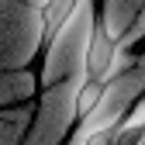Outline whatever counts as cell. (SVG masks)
I'll return each instance as SVG.
<instances>
[{"label":"cell","mask_w":145,"mask_h":145,"mask_svg":"<svg viewBox=\"0 0 145 145\" xmlns=\"http://www.w3.org/2000/svg\"><path fill=\"white\" fill-rule=\"evenodd\" d=\"M90 76L86 72H76L69 80L48 83L38 90L35 97V121L31 131L24 138V145H59L69 142L72 128L80 124V90Z\"/></svg>","instance_id":"cell-2"},{"label":"cell","mask_w":145,"mask_h":145,"mask_svg":"<svg viewBox=\"0 0 145 145\" xmlns=\"http://www.w3.org/2000/svg\"><path fill=\"white\" fill-rule=\"evenodd\" d=\"M76 4L80 0H48V4L42 7V21H45V42L56 35V28L66 21V17L76 10Z\"/></svg>","instance_id":"cell-8"},{"label":"cell","mask_w":145,"mask_h":145,"mask_svg":"<svg viewBox=\"0 0 145 145\" xmlns=\"http://www.w3.org/2000/svg\"><path fill=\"white\" fill-rule=\"evenodd\" d=\"M45 48L42 7L24 0H0V69H21L38 62Z\"/></svg>","instance_id":"cell-3"},{"label":"cell","mask_w":145,"mask_h":145,"mask_svg":"<svg viewBox=\"0 0 145 145\" xmlns=\"http://www.w3.org/2000/svg\"><path fill=\"white\" fill-rule=\"evenodd\" d=\"M42 90V80L31 66L21 69H0V107H10V104H24L35 100Z\"/></svg>","instance_id":"cell-4"},{"label":"cell","mask_w":145,"mask_h":145,"mask_svg":"<svg viewBox=\"0 0 145 145\" xmlns=\"http://www.w3.org/2000/svg\"><path fill=\"white\" fill-rule=\"evenodd\" d=\"M24 4H31V7H45L48 0H24Z\"/></svg>","instance_id":"cell-9"},{"label":"cell","mask_w":145,"mask_h":145,"mask_svg":"<svg viewBox=\"0 0 145 145\" xmlns=\"http://www.w3.org/2000/svg\"><path fill=\"white\" fill-rule=\"evenodd\" d=\"M145 0H100V28L111 38H124V31L135 24V17L142 14Z\"/></svg>","instance_id":"cell-5"},{"label":"cell","mask_w":145,"mask_h":145,"mask_svg":"<svg viewBox=\"0 0 145 145\" xmlns=\"http://www.w3.org/2000/svg\"><path fill=\"white\" fill-rule=\"evenodd\" d=\"M142 97H145V52L138 56V62L131 69H124L114 80L104 83L100 100L80 118V124L72 128L69 142L72 145H104V142L114 145V128L131 114V107Z\"/></svg>","instance_id":"cell-1"},{"label":"cell","mask_w":145,"mask_h":145,"mask_svg":"<svg viewBox=\"0 0 145 145\" xmlns=\"http://www.w3.org/2000/svg\"><path fill=\"white\" fill-rule=\"evenodd\" d=\"M35 121V100L0 107V145H21Z\"/></svg>","instance_id":"cell-6"},{"label":"cell","mask_w":145,"mask_h":145,"mask_svg":"<svg viewBox=\"0 0 145 145\" xmlns=\"http://www.w3.org/2000/svg\"><path fill=\"white\" fill-rule=\"evenodd\" d=\"M114 52H118V38H111L104 28H97L93 45H90V56H86V76L104 83V80H107V69H111Z\"/></svg>","instance_id":"cell-7"}]
</instances>
